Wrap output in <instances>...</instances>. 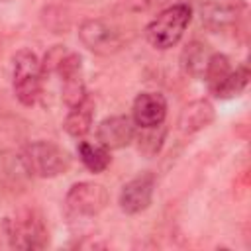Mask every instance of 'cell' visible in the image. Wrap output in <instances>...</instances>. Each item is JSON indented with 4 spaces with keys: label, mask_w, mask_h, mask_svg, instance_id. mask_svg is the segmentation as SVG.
Here are the masks:
<instances>
[{
    "label": "cell",
    "mask_w": 251,
    "mask_h": 251,
    "mask_svg": "<svg viewBox=\"0 0 251 251\" xmlns=\"http://www.w3.org/2000/svg\"><path fill=\"white\" fill-rule=\"evenodd\" d=\"M190 20H192V8L188 4H184V2L171 4V6L163 8L147 24L145 39L149 41L151 47H155L159 51H167L182 39Z\"/></svg>",
    "instance_id": "obj_1"
},
{
    "label": "cell",
    "mask_w": 251,
    "mask_h": 251,
    "mask_svg": "<svg viewBox=\"0 0 251 251\" xmlns=\"http://www.w3.org/2000/svg\"><path fill=\"white\" fill-rule=\"evenodd\" d=\"M4 231L8 245L20 251L43 249L49 243V231L41 214L33 208H22L14 216L4 220Z\"/></svg>",
    "instance_id": "obj_2"
},
{
    "label": "cell",
    "mask_w": 251,
    "mask_h": 251,
    "mask_svg": "<svg viewBox=\"0 0 251 251\" xmlns=\"http://www.w3.org/2000/svg\"><path fill=\"white\" fill-rule=\"evenodd\" d=\"M20 161L24 169L37 178H55L71 169L69 153L57 143L45 139L27 143L20 153Z\"/></svg>",
    "instance_id": "obj_3"
},
{
    "label": "cell",
    "mask_w": 251,
    "mask_h": 251,
    "mask_svg": "<svg viewBox=\"0 0 251 251\" xmlns=\"http://www.w3.org/2000/svg\"><path fill=\"white\" fill-rule=\"evenodd\" d=\"M43 67L31 49H20L12 57V90L20 104L33 106L43 88Z\"/></svg>",
    "instance_id": "obj_4"
},
{
    "label": "cell",
    "mask_w": 251,
    "mask_h": 251,
    "mask_svg": "<svg viewBox=\"0 0 251 251\" xmlns=\"http://www.w3.org/2000/svg\"><path fill=\"white\" fill-rule=\"evenodd\" d=\"M78 39L88 51L102 57L114 55L124 47V35L120 27L100 18L84 20L78 25Z\"/></svg>",
    "instance_id": "obj_5"
},
{
    "label": "cell",
    "mask_w": 251,
    "mask_h": 251,
    "mask_svg": "<svg viewBox=\"0 0 251 251\" xmlns=\"http://www.w3.org/2000/svg\"><path fill=\"white\" fill-rule=\"evenodd\" d=\"M108 190L92 180L75 182L65 196V206L73 216L78 218H94L108 206Z\"/></svg>",
    "instance_id": "obj_6"
},
{
    "label": "cell",
    "mask_w": 251,
    "mask_h": 251,
    "mask_svg": "<svg viewBox=\"0 0 251 251\" xmlns=\"http://www.w3.org/2000/svg\"><path fill=\"white\" fill-rule=\"evenodd\" d=\"M51 73L59 75L61 88H63L61 96L69 108L75 106L76 102H80L88 94L86 86H84V78H82V57L78 53L67 49Z\"/></svg>",
    "instance_id": "obj_7"
},
{
    "label": "cell",
    "mask_w": 251,
    "mask_h": 251,
    "mask_svg": "<svg viewBox=\"0 0 251 251\" xmlns=\"http://www.w3.org/2000/svg\"><path fill=\"white\" fill-rule=\"evenodd\" d=\"M153 194H155V175L143 173L122 186L118 202H120L122 212L135 216V214L145 212L151 206Z\"/></svg>",
    "instance_id": "obj_8"
},
{
    "label": "cell",
    "mask_w": 251,
    "mask_h": 251,
    "mask_svg": "<svg viewBox=\"0 0 251 251\" xmlns=\"http://www.w3.org/2000/svg\"><path fill=\"white\" fill-rule=\"evenodd\" d=\"M137 126L131 116H110L104 118L96 127V139L106 149H124L135 139Z\"/></svg>",
    "instance_id": "obj_9"
},
{
    "label": "cell",
    "mask_w": 251,
    "mask_h": 251,
    "mask_svg": "<svg viewBox=\"0 0 251 251\" xmlns=\"http://www.w3.org/2000/svg\"><path fill=\"white\" fill-rule=\"evenodd\" d=\"M167 100L161 92H139L131 106V120L137 127H155L165 124Z\"/></svg>",
    "instance_id": "obj_10"
},
{
    "label": "cell",
    "mask_w": 251,
    "mask_h": 251,
    "mask_svg": "<svg viewBox=\"0 0 251 251\" xmlns=\"http://www.w3.org/2000/svg\"><path fill=\"white\" fill-rule=\"evenodd\" d=\"M216 118V110L212 106L210 100H204V98H198V100H192L188 102L180 116H178V129L184 133V135H192L204 127H208Z\"/></svg>",
    "instance_id": "obj_11"
},
{
    "label": "cell",
    "mask_w": 251,
    "mask_h": 251,
    "mask_svg": "<svg viewBox=\"0 0 251 251\" xmlns=\"http://www.w3.org/2000/svg\"><path fill=\"white\" fill-rule=\"evenodd\" d=\"M94 112H96V102L90 94H86L80 102H76L75 106L69 108V114L63 122L65 131L71 137L82 139L90 129H92V122H94Z\"/></svg>",
    "instance_id": "obj_12"
},
{
    "label": "cell",
    "mask_w": 251,
    "mask_h": 251,
    "mask_svg": "<svg viewBox=\"0 0 251 251\" xmlns=\"http://www.w3.org/2000/svg\"><path fill=\"white\" fill-rule=\"evenodd\" d=\"M200 20L206 27H210L214 31L227 29L237 20V8L227 2L208 0V2L200 4Z\"/></svg>",
    "instance_id": "obj_13"
},
{
    "label": "cell",
    "mask_w": 251,
    "mask_h": 251,
    "mask_svg": "<svg viewBox=\"0 0 251 251\" xmlns=\"http://www.w3.org/2000/svg\"><path fill=\"white\" fill-rule=\"evenodd\" d=\"M214 51L202 43V41H190L182 53H180V65L184 69L186 75H190L192 78H198L202 80L204 76V71H206V65H208V59Z\"/></svg>",
    "instance_id": "obj_14"
},
{
    "label": "cell",
    "mask_w": 251,
    "mask_h": 251,
    "mask_svg": "<svg viewBox=\"0 0 251 251\" xmlns=\"http://www.w3.org/2000/svg\"><path fill=\"white\" fill-rule=\"evenodd\" d=\"M76 153L80 163L90 171V173H102L108 169V165L112 163L110 157V149H106L102 143H90V141H78L76 145Z\"/></svg>",
    "instance_id": "obj_15"
},
{
    "label": "cell",
    "mask_w": 251,
    "mask_h": 251,
    "mask_svg": "<svg viewBox=\"0 0 251 251\" xmlns=\"http://www.w3.org/2000/svg\"><path fill=\"white\" fill-rule=\"evenodd\" d=\"M249 67L247 65H239L235 69L229 71V75L224 78V82L212 92L216 98L220 100H231V98H237L249 84Z\"/></svg>",
    "instance_id": "obj_16"
},
{
    "label": "cell",
    "mask_w": 251,
    "mask_h": 251,
    "mask_svg": "<svg viewBox=\"0 0 251 251\" xmlns=\"http://www.w3.org/2000/svg\"><path fill=\"white\" fill-rule=\"evenodd\" d=\"M229 71H231L229 59L224 53H216L214 51L210 55V59H208V65H206V71H204L202 80L208 84V90L214 92L224 82V78L229 75Z\"/></svg>",
    "instance_id": "obj_17"
},
{
    "label": "cell",
    "mask_w": 251,
    "mask_h": 251,
    "mask_svg": "<svg viewBox=\"0 0 251 251\" xmlns=\"http://www.w3.org/2000/svg\"><path fill=\"white\" fill-rule=\"evenodd\" d=\"M139 129H141L139 133L135 131L137 149L147 157L157 155L159 149L163 147V141H165V135H167V127L161 124V126H155V127H139Z\"/></svg>",
    "instance_id": "obj_18"
},
{
    "label": "cell",
    "mask_w": 251,
    "mask_h": 251,
    "mask_svg": "<svg viewBox=\"0 0 251 251\" xmlns=\"http://www.w3.org/2000/svg\"><path fill=\"white\" fill-rule=\"evenodd\" d=\"M157 2H161V0H126V4H127L131 10H135V12H139V10H147L149 6L157 4Z\"/></svg>",
    "instance_id": "obj_19"
},
{
    "label": "cell",
    "mask_w": 251,
    "mask_h": 251,
    "mask_svg": "<svg viewBox=\"0 0 251 251\" xmlns=\"http://www.w3.org/2000/svg\"><path fill=\"white\" fill-rule=\"evenodd\" d=\"M0 2H8V0H0Z\"/></svg>",
    "instance_id": "obj_20"
}]
</instances>
